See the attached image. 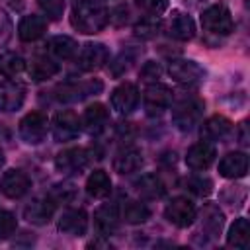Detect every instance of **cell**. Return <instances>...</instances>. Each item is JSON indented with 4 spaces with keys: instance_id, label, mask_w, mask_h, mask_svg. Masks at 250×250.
Instances as JSON below:
<instances>
[{
    "instance_id": "cell-13",
    "label": "cell",
    "mask_w": 250,
    "mask_h": 250,
    "mask_svg": "<svg viewBox=\"0 0 250 250\" xmlns=\"http://www.w3.org/2000/svg\"><path fill=\"white\" fill-rule=\"evenodd\" d=\"M55 207H57V203L53 201L51 195L35 197V199H31V203L25 205L23 217L33 225H47L55 215Z\"/></svg>"
},
{
    "instance_id": "cell-8",
    "label": "cell",
    "mask_w": 250,
    "mask_h": 250,
    "mask_svg": "<svg viewBox=\"0 0 250 250\" xmlns=\"http://www.w3.org/2000/svg\"><path fill=\"white\" fill-rule=\"evenodd\" d=\"M80 129H82V123H80L78 115L70 109L59 111L53 117V137L59 143H68V141L76 139Z\"/></svg>"
},
{
    "instance_id": "cell-7",
    "label": "cell",
    "mask_w": 250,
    "mask_h": 250,
    "mask_svg": "<svg viewBox=\"0 0 250 250\" xmlns=\"http://www.w3.org/2000/svg\"><path fill=\"white\" fill-rule=\"evenodd\" d=\"M170 76L180 82V84H186V86H197L205 80V70L203 66H199L195 61H188V59H178V61H172L170 62V68H168Z\"/></svg>"
},
{
    "instance_id": "cell-26",
    "label": "cell",
    "mask_w": 250,
    "mask_h": 250,
    "mask_svg": "<svg viewBox=\"0 0 250 250\" xmlns=\"http://www.w3.org/2000/svg\"><path fill=\"white\" fill-rule=\"evenodd\" d=\"M223 223H225V215L223 211L213 205V203H207L201 211V230L207 232V236H217L223 229Z\"/></svg>"
},
{
    "instance_id": "cell-2",
    "label": "cell",
    "mask_w": 250,
    "mask_h": 250,
    "mask_svg": "<svg viewBox=\"0 0 250 250\" xmlns=\"http://www.w3.org/2000/svg\"><path fill=\"white\" fill-rule=\"evenodd\" d=\"M203 109H205V104H203L201 98H197V96L184 98V100H180L174 105V109H172V121H174V125L180 131L188 133V131H191L199 123V119L203 115Z\"/></svg>"
},
{
    "instance_id": "cell-27",
    "label": "cell",
    "mask_w": 250,
    "mask_h": 250,
    "mask_svg": "<svg viewBox=\"0 0 250 250\" xmlns=\"http://www.w3.org/2000/svg\"><path fill=\"white\" fill-rule=\"evenodd\" d=\"M86 191L94 199H104L111 193V180L104 170H94L86 180Z\"/></svg>"
},
{
    "instance_id": "cell-25",
    "label": "cell",
    "mask_w": 250,
    "mask_h": 250,
    "mask_svg": "<svg viewBox=\"0 0 250 250\" xmlns=\"http://www.w3.org/2000/svg\"><path fill=\"white\" fill-rule=\"evenodd\" d=\"M45 31H47V21L41 16H33V14L21 18V21L18 25V37L25 43L39 39Z\"/></svg>"
},
{
    "instance_id": "cell-3",
    "label": "cell",
    "mask_w": 250,
    "mask_h": 250,
    "mask_svg": "<svg viewBox=\"0 0 250 250\" xmlns=\"http://www.w3.org/2000/svg\"><path fill=\"white\" fill-rule=\"evenodd\" d=\"M201 25L203 31L217 37H227L234 29V21L230 10L225 4H213L201 12Z\"/></svg>"
},
{
    "instance_id": "cell-15",
    "label": "cell",
    "mask_w": 250,
    "mask_h": 250,
    "mask_svg": "<svg viewBox=\"0 0 250 250\" xmlns=\"http://www.w3.org/2000/svg\"><path fill=\"white\" fill-rule=\"evenodd\" d=\"M215 156H217V150H215L213 143L201 141V143H195L193 146L188 148V152H186V164L191 170H207L213 164Z\"/></svg>"
},
{
    "instance_id": "cell-33",
    "label": "cell",
    "mask_w": 250,
    "mask_h": 250,
    "mask_svg": "<svg viewBox=\"0 0 250 250\" xmlns=\"http://www.w3.org/2000/svg\"><path fill=\"white\" fill-rule=\"evenodd\" d=\"M158 29H160V21L156 20V16H146L135 25V35L143 39H152L158 33Z\"/></svg>"
},
{
    "instance_id": "cell-21",
    "label": "cell",
    "mask_w": 250,
    "mask_h": 250,
    "mask_svg": "<svg viewBox=\"0 0 250 250\" xmlns=\"http://www.w3.org/2000/svg\"><path fill=\"white\" fill-rule=\"evenodd\" d=\"M143 166V152L135 146L121 148L113 156V170L117 174H133Z\"/></svg>"
},
{
    "instance_id": "cell-24",
    "label": "cell",
    "mask_w": 250,
    "mask_h": 250,
    "mask_svg": "<svg viewBox=\"0 0 250 250\" xmlns=\"http://www.w3.org/2000/svg\"><path fill=\"white\" fill-rule=\"evenodd\" d=\"M61 66L59 62H55L53 59L49 57H43V55H37L31 59L29 66H27V72H29V78L35 80V82H43V80H49L53 78L55 74H59Z\"/></svg>"
},
{
    "instance_id": "cell-5",
    "label": "cell",
    "mask_w": 250,
    "mask_h": 250,
    "mask_svg": "<svg viewBox=\"0 0 250 250\" xmlns=\"http://www.w3.org/2000/svg\"><path fill=\"white\" fill-rule=\"evenodd\" d=\"M164 217L168 219V223H172L178 229H186L189 227L195 217H197V209L195 205L188 199V197H174L166 209H164Z\"/></svg>"
},
{
    "instance_id": "cell-34",
    "label": "cell",
    "mask_w": 250,
    "mask_h": 250,
    "mask_svg": "<svg viewBox=\"0 0 250 250\" xmlns=\"http://www.w3.org/2000/svg\"><path fill=\"white\" fill-rule=\"evenodd\" d=\"M211 188H213V182L207 180V178H201V176H193V178H188L186 180V189L195 193V195H209L211 193Z\"/></svg>"
},
{
    "instance_id": "cell-40",
    "label": "cell",
    "mask_w": 250,
    "mask_h": 250,
    "mask_svg": "<svg viewBox=\"0 0 250 250\" xmlns=\"http://www.w3.org/2000/svg\"><path fill=\"white\" fill-rule=\"evenodd\" d=\"M160 74H162V68H160V64L158 62H154V61H148L143 68H141V76H143V80H158L160 78Z\"/></svg>"
},
{
    "instance_id": "cell-1",
    "label": "cell",
    "mask_w": 250,
    "mask_h": 250,
    "mask_svg": "<svg viewBox=\"0 0 250 250\" xmlns=\"http://www.w3.org/2000/svg\"><path fill=\"white\" fill-rule=\"evenodd\" d=\"M109 21V14L98 0H74L70 12V23L84 35L100 33Z\"/></svg>"
},
{
    "instance_id": "cell-17",
    "label": "cell",
    "mask_w": 250,
    "mask_h": 250,
    "mask_svg": "<svg viewBox=\"0 0 250 250\" xmlns=\"http://www.w3.org/2000/svg\"><path fill=\"white\" fill-rule=\"evenodd\" d=\"M94 227L100 236H109L119 227V209L115 203H104L94 213Z\"/></svg>"
},
{
    "instance_id": "cell-12",
    "label": "cell",
    "mask_w": 250,
    "mask_h": 250,
    "mask_svg": "<svg viewBox=\"0 0 250 250\" xmlns=\"http://www.w3.org/2000/svg\"><path fill=\"white\" fill-rule=\"evenodd\" d=\"M102 88H104V84L100 80H88V82H80V84H62V86L55 88V98L59 102H78L90 94H98Z\"/></svg>"
},
{
    "instance_id": "cell-38",
    "label": "cell",
    "mask_w": 250,
    "mask_h": 250,
    "mask_svg": "<svg viewBox=\"0 0 250 250\" xmlns=\"http://www.w3.org/2000/svg\"><path fill=\"white\" fill-rule=\"evenodd\" d=\"M74 186H70V184H62V186H57L55 188V191L51 193V197H53V201L55 203H61V201H70L72 197H74Z\"/></svg>"
},
{
    "instance_id": "cell-19",
    "label": "cell",
    "mask_w": 250,
    "mask_h": 250,
    "mask_svg": "<svg viewBox=\"0 0 250 250\" xmlns=\"http://www.w3.org/2000/svg\"><path fill=\"white\" fill-rule=\"evenodd\" d=\"M166 33L178 41H189L195 35V23L188 14L174 12L166 23Z\"/></svg>"
},
{
    "instance_id": "cell-16",
    "label": "cell",
    "mask_w": 250,
    "mask_h": 250,
    "mask_svg": "<svg viewBox=\"0 0 250 250\" xmlns=\"http://www.w3.org/2000/svg\"><path fill=\"white\" fill-rule=\"evenodd\" d=\"M23 100H25V88L20 82H14V80L0 82V111L2 113L20 109Z\"/></svg>"
},
{
    "instance_id": "cell-37",
    "label": "cell",
    "mask_w": 250,
    "mask_h": 250,
    "mask_svg": "<svg viewBox=\"0 0 250 250\" xmlns=\"http://www.w3.org/2000/svg\"><path fill=\"white\" fill-rule=\"evenodd\" d=\"M135 4L148 16H158L168 8V0H135Z\"/></svg>"
},
{
    "instance_id": "cell-22",
    "label": "cell",
    "mask_w": 250,
    "mask_h": 250,
    "mask_svg": "<svg viewBox=\"0 0 250 250\" xmlns=\"http://www.w3.org/2000/svg\"><path fill=\"white\" fill-rule=\"evenodd\" d=\"M232 129V123L225 117V115H211L209 119L203 121L201 129H199V135L203 141H219V139H225Z\"/></svg>"
},
{
    "instance_id": "cell-10",
    "label": "cell",
    "mask_w": 250,
    "mask_h": 250,
    "mask_svg": "<svg viewBox=\"0 0 250 250\" xmlns=\"http://www.w3.org/2000/svg\"><path fill=\"white\" fill-rule=\"evenodd\" d=\"M31 188V180L21 170H6L0 178V191L10 199L23 197Z\"/></svg>"
},
{
    "instance_id": "cell-32",
    "label": "cell",
    "mask_w": 250,
    "mask_h": 250,
    "mask_svg": "<svg viewBox=\"0 0 250 250\" xmlns=\"http://www.w3.org/2000/svg\"><path fill=\"white\" fill-rule=\"evenodd\" d=\"M25 68V61L18 53H2L0 55V72L8 78L18 76Z\"/></svg>"
},
{
    "instance_id": "cell-36",
    "label": "cell",
    "mask_w": 250,
    "mask_h": 250,
    "mask_svg": "<svg viewBox=\"0 0 250 250\" xmlns=\"http://www.w3.org/2000/svg\"><path fill=\"white\" fill-rule=\"evenodd\" d=\"M16 229H18V221H16V217H14L10 211L0 209V238H8V236H12V234L16 232Z\"/></svg>"
},
{
    "instance_id": "cell-35",
    "label": "cell",
    "mask_w": 250,
    "mask_h": 250,
    "mask_svg": "<svg viewBox=\"0 0 250 250\" xmlns=\"http://www.w3.org/2000/svg\"><path fill=\"white\" fill-rule=\"evenodd\" d=\"M37 4L43 10V14H47V18H51V20H61L62 18L64 0H37Z\"/></svg>"
},
{
    "instance_id": "cell-29",
    "label": "cell",
    "mask_w": 250,
    "mask_h": 250,
    "mask_svg": "<svg viewBox=\"0 0 250 250\" xmlns=\"http://www.w3.org/2000/svg\"><path fill=\"white\" fill-rule=\"evenodd\" d=\"M248 242H250V225L244 217L236 219L230 229H229V234H227V244L230 248H238V250H246L248 248Z\"/></svg>"
},
{
    "instance_id": "cell-9",
    "label": "cell",
    "mask_w": 250,
    "mask_h": 250,
    "mask_svg": "<svg viewBox=\"0 0 250 250\" xmlns=\"http://www.w3.org/2000/svg\"><path fill=\"white\" fill-rule=\"evenodd\" d=\"M86 164H88V152L82 146L64 148L55 156V168L61 174H78L86 168Z\"/></svg>"
},
{
    "instance_id": "cell-28",
    "label": "cell",
    "mask_w": 250,
    "mask_h": 250,
    "mask_svg": "<svg viewBox=\"0 0 250 250\" xmlns=\"http://www.w3.org/2000/svg\"><path fill=\"white\" fill-rule=\"evenodd\" d=\"M47 51H49L51 55H55L57 59H61V61H68V59H72V57L76 55L78 45H76V41H74L72 37L55 35V37H51V39L47 41Z\"/></svg>"
},
{
    "instance_id": "cell-4",
    "label": "cell",
    "mask_w": 250,
    "mask_h": 250,
    "mask_svg": "<svg viewBox=\"0 0 250 250\" xmlns=\"http://www.w3.org/2000/svg\"><path fill=\"white\" fill-rule=\"evenodd\" d=\"M170 102H172V92L168 86L152 82L145 88L143 105H145V111L148 117H160L170 107Z\"/></svg>"
},
{
    "instance_id": "cell-41",
    "label": "cell",
    "mask_w": 250,
    "mask_h": 250,
    "mask_svg": "<svg viewBox=\"0 0 250 250\" xmlns=\"http://www.w3.org/2000/svg\"><path fill=\"white\" fill-rule=\"evenodd\" d=\"M2 166H4V152L0 150V168H2Z\"/></svg>"
},
{
    "instance_id": "cell-31",
    "label": "cell",
    "mask_w": 250,
    "mask_h": 250,
    "mask_svg": "<svg viewBox=\"0 0 250 250\" xmlns=\"http://www.w3.org/2000/svg\"><path fill=\"white\" fill-rule=\"evenodd\" d=\"M148 217H150V211H148V207H146L145 203H141V201L131 199V201H127L125 207H123V219H125V223H129V225H141V223H145Z\"/></svg>"
},
{
    "instance_id": "cell-14",
    "label": "cell",
    "mask_w": 250,
    "mask_h": 250,
    "mask_svg": "<svg viewBox=\"0 0 250 250\" xmlns=\"http://www.w3.org/2000/svg\"><path fill=\"white\" fill-rule=\"evenodd\" d=\"M109 59V51L104 43H86L78 55V66L82 70H98Z\"/></svg>"
},
{
    "instance_id": "cell-30",
    "label": "cell",
    "mask_w": 250,
    "mask_h": 250,
    "mask_svg": "<svg viewBox=\"0 0 250 250\" xmlns=\"http://www.w3.org/2000/svg\"><path fill=\"white\" fill-rule=\"evenodd\" d=\"M137 191L146 197V199H158L166 193V188H164V182L156 176V174H145L137 180Z\"/></svg>"
},
{
    "instance_id": "cell-23",
    "label": "cell",
    "mask_w": 250,
    "mask_h": 250,
    "mask_svg": "<svg viewBox=\"0 0 250 250\" xmlns=\"http://www.w3.org/2000/svg\"><path fill=\"white\" fill-rule=\"evenodd\" d=\"M248 172V156L244 152H229L219 162V174L223 178H242Z\"/></svg>"
},
{
    "instance_id": "cell-18",
    "label": "cell",
    "mask_w": 250,
    "mask_h": 250,
    "mask_svg": "<svg viewBox=\"0 0 250 250\" xmlns=\"http://www.w3.org/2000/svg\"><path fill=\"white\" fill-rule=\"evenodd\" d=\"M88 229V215L84 209H66L59 219V230L70 236H82Z\"/></svg>"
},
{
    "instance_id": "cell-11",
    "label": "cell",
    "mask_w": 250,
    "mask_h": 250,
    "mask_svg": "<svg viewBox=\"0 0 250 250\" xmlns=\"http://www.w3.org/2000/svg\"><path fill=\"white\" fill-rule=\"evenodd\" d=\"M109 102H111V107H113L119 115H127V113H131V111L137 107V104H139V90H137L135 84L123 82V84H119V86L111 92Z\"/></svg>"
},
{
    "instance_id": "cell-6",
    "label": "cell",
    "mask_w": 250,
    "mask_h": 250,
    "mask_svg": "<svg viewBox=\"0 0 250 250\" xmlns=\"http://www.w3.org/2000/svg\"><path fill=\"white\" fill-rule=\"evenodd\" d=\"M20 137L23 139V143L27 145H39L45 141L47 137V117L39 111H31L27 113L18 127Z\"/></svg>"
},
{
    "instance_id": "cell-39",
    "label": "cell",
    "mask_w": 250,
    "mask_h": 250,
    "mask_svg": "<svg viewBox=\"0 0 250 250\" xmlns=\"http://www.w3.org/2000/svg\"><path fill=\"white\" fill-rule=\"evenodd\" d=\"M10 37H12V20H10V16L0 8V47L6 45Z\"/></svg>"
},
{
    "instance_id": "cell-20",
    "label": "cell",
    "mask_w": 250,
    "mask_h": 250,
    "mask_svg": "<svg viewBox=\"0 0 250 250\" xmlns=\"http://www.w3.org/2000/svg\"><path fill=\"white\" fill-rule=\"evenodd\" d=\"M107 119H109V113L105 109L104 104H92L84 109V115L80 119V123L84 125V129L90 133V135H98L105 129L107 125Z\"/></svg>"
}]
</instances>
